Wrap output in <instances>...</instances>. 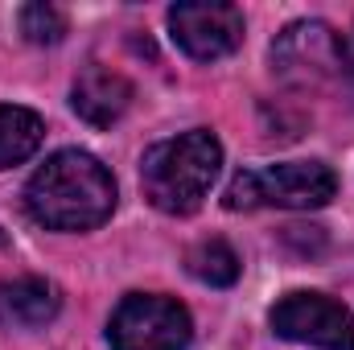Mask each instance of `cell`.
Wrapping results in <instances>:
<instances>
[{
  "instance_id": "4fadbf2b",
  "label": "cell",
  "mask_w": 354,
  "mask_h": 350,
  "mask_svg": "<svg viewBox=\"0 0 354 350\" xmlns=\"http://www.w3.org/2000/svg\"><path fill=\"white\" fill-rule=\"evenodd\" d=\"M338 71L354 79V29L351 33H338Z\"/></svg>"
},
{
  "instance_id": "8992f818",
  "label": "cell",
  "mask_w": 354,
  "mask_h": 350,
  "mask_svg": "<svg viewBox=\"0 0 354 350\" xmlns=\"http://www.w3.org/2000/svg\"><path fill=\"white\" fill-rule=\"evenodd\" d=\"M174 42L198 62H214L239 50L243 42V12L223 0H185L169 8Z\"/></svg>"
},
{
  "instance_id": "9c48e42d",
  "label": "cell",
  "mask_w": 354,
  "mask_h": 350,
  "mask_svg": "<svg viewBox=\"0 0 354 350\" xmlns=\"http://www.w3.org/2000/svg\"><path fill=\"white\" fill-rule=\"evenodd\" d=\"M58 305H62V297L50 280L21 276V280L0 284V322L12 330H41L46 322L58 317Z\"/></svg>"
},
{
  "instance_id": "277c9868",
  "label": "cell",
  "mask_w": 354,
  "mask_h": 350,
  "mask_svg": "<svg viewBox=\"0 0 354 350\" xmlns=\"http://www.w3.org/2000/svg\"><path fill=\"white\" fill-rule=\"evenodd\" d=\"M194 322L185 305L157 293H132L115 305L107 342L111 350H185Z\"/></svg>"
},
{
  "instance_id": "5b68a950",
  "label": "cell",
  "mask_w": 354,
  "mask_h": 350,
  "mask_svg": "<svg viewBox=\"0 0 354 350\" xmlns=\"http://www.w3.org/2000/svg\"><path fill=\"white\" fill-rule=\"evenodd\" d=\"M272 330L317 350H354V317L322 293H288L272 309Z\"/></svg>"
},
{
  "instance_id": "7a4b0ae2",
  "label": "cell",
  "mask_w": 354,
  "mask_h": 350,
  "mask_svg": "<svg viewBox=\"0 0 354 350\" xmlns=\"http://www.w3.org/2000/svg\"><path fill=\"white\" fill-rule=\"evenodd\" d=\"M223 169V145L214 132L194 128L174 140H161L140 161L145 198L165 214H194L210 194L214 177Z\"/></svg>"
},
{
  "instance_id": "ba28073f",
  "label": "cell",
  "mask_w": 354,
  "mask_h": 350,
  "mask_svg": "<svg viewBox=\"0 0 354 350\" xmlns=\"http://www.w3.org/2000/svg\"><path fill=\"white\" fill-rule=\"evenodd\" d=\"M132 103V83L107 66H87L79 79H75V91H71V107L95 124V128H107L115 124Z\"/></svg>"
},
{
  "instance_id": "52a82bcc",
  "label": "cell",
  "mask_w": 354,
  "mask_h": 350,
  "mask_svg": "<svg viewBox=\"0 0 354 350\" xmlns=\"http://www.w3.org/2000/svg\"><path fill=\"white\" fill-rule=\"evenodd\" d=\"M272 62L284 79L292 83H317L330 79L338 71V33L326 21H297L288 25L276 46H272Z\"/></svg>"
},
{
  "instance_id": "7c38bea8",
  "label": "cell",
  "mask_w": 354,
  "mask_h": 350,
  "mask_svg": "<svg viewBox=\"0 0 354 350\" xmlns=\"http://www.w3.org/2000/svg\"><path fill=\"white\" fill-rule=\"evenodd\" d=\"M17 25L33 46H54V42L66 37V12L54 8V4H25L17 12Z\"/></svg>"
},
{
  "instance_id": "6da1fadb",
  "label": "cell",
  "mask_w": 354,
  "mask_h": 350,
  "mask_svg": "<svg viewBox=\"0 0 354 350\" xmlns=\"http://www.w3.org/2000/svg\"><path fill=\"white\" fill-rule=\"evenodd\" d=\"M25 210L50 231H91L115 210V181L83 149L54 153L25 185Z\"/></svg>"
},
{
  "instance_id": "30bf717a",
  "label": "cell",
  "mask_w": 354,
  "mask_h": 350,
  "mask_svg": "<svg viewBox=\"0 0 354 350\" xmlns=\"http://www.w3.org/2000/svg\"><path fill=\"white\" fill-rule=\"evenodd\" d=\"M41 136H46V124L37 111L17 107V103H0V169L29 161L37 153Z\"/></svg>"
},
{
  "instance_id": "3957f363",
  "label": "cell",
  "mask_w": 354,
  "mask_h": 350,
  "mask_svg": "<svg viewBox=\"0 0 354 350\" xmlns=\"http://www.w3.org/2000/svg\"><path fill=\"white\" fill-rule=\"evenodd\" d=\"M338 190V177L322 161H284L264 169H243L227 185V210H256V206H284V210H313L326 206Z\"/></svg>"
},
{
  "instance_id": "8fae6325",
  "label": "cell",
  "mask_w": 354,
  "mask_h": 350,
  "mask_svg": "<svg viewBox=\"0 0 354 350\" xmlns=\"http://www.w3.org/2000/svg\"><path fill=\"white\" fill-rule=\"evenodd\" d=\"M185 268H189L194 280H202V284H210V288H227V284L239 280V256H235L223 239H202V243H194L189 256H185Z\"/></svg>"
}]
</instances>
